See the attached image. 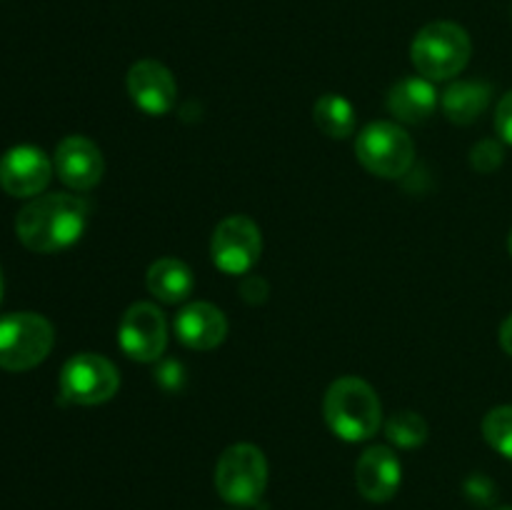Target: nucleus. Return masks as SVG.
I'll return each instance as SVG.
<instances>
[{
    "instance_id": "bb28decb",
    "label": "nucleus",
    "mask_w": 512,
    "mask_h": 510,
    "mask_svg": "<svg viewBox=\"0 0 512 510\" xmlns=\"http://www.w3.org/2000/svg\"><path fill=\"white\" fill-rule=\"evenodd\" d=\"M508 250H510V255H512V230H510V238H508Z\"/></svg>"
},
{
    "instance_id": "9b49d317",
    "label": "nucleus",
    "mask_w": 512,
    "mask_h": 510,
    "mask_svg": "<svg viewBox=\"0 0 512 510\" xmlns=\"http://www.w3.org/2000/svg\"><path fill=\"white\" fill-rule=\"evenodd\" d=\"M53 168L68 188L85 193L103 180L105 160L93 140L85 135H68L55 148Z\"/></svg>"
},
{
    "instance_id": "4be33fe9",
    "label": "nucleus",
    "mask_w": 512,
    "mask_h": 510,
    "mask_svg": "<svg viewBox=\"0 0 512 510\" xmlns=\"http://www.w3.org/2000/svg\"><path fill=\"white\" fill-rule=\"evenodd\" d=\"M495 130L503 143L512 145V90L500 98L498 110H495Z\"/></svg>"
},
{
    "instance_id": "b1692460",
    "label": "nucleus",
    "mask_w": 512,
    "mask_h": 510,
    "mask_svg": "<svg viewBox=\"0 0 512 510\" xmlns=\"http://www.w3.org/2000/svg\"><path fill=\"white\" fill-rule=\"evenodd\" d=\"M240 293H243L245 303L258 305V303H265L270 288H268V283H265L263 278H258V275H248V278L240 283Z\"/></svg>"
},
{
    "instance_id": "1a4fd4ad",
    "label": "nucleus",
    "mask_w": 512,
    "mask_h": 510,
    "mask_svg": "<svg viewBox=\"0 0 512 510\" xmlns=\"http://www.w3.org/2000/svg\"><path fill=\"white\" fill-rule=\"evenodd\" d=\"M118 345L130 360L155 363L168 348V323L158 305L133 303L118 325Z\"/></svg>"
},
{
    "instance_id": "f3484780",
    "label": "nucleus",
    "mask_w": 512,
    "mask_h": 510,
    "mask_svg": "<svg viewBox=\"0 0 512 510\" xmlns=\"http://www.w3.org/2000/svg\"><path fill=\"white\" fill-rule=\"evenodd\" d=\"M493 98V88L480 80H458L440 95L443 115L455 125H470L485 113Z\"/></svg>"
},
{
    "instance_id": "f03ea898",
    "label": "nucleus",
    "mask_w": 512,
    "mask_h": 510,
    "mask_svg": "<svg viewBox=\"0 0 512 510\" xmlns=\"http://www.w3.org/2000/svg\"><path fill=\"white\" fill-rule=\"evenodd\" d=\"M328 428L345 443H363L378 433L383 423V405L373 385L363 378L345 375L330 383L323 400Z\"/></svg>"
},
{
    "instance_id": "ddd939ff",
    "label": "nucleus",
    "mask_w": 512,
    "mask_h": 510,
    "mask_svg": "<svg viewBox=\"0 0 512 510\" xmlns=\"http://www.w3.org/2000/svg\"><path fill=\"white\" fill-rule=\"evenodd\" d=\"M403 465L388 445H373L365 450L355 465V485L370 503H388L400 488Z\"/></svg>"
},
{
    "instance_id": "393cba45",
    "label": "nucleus",
    "mask_w": 512,
    "mask_h": 510,
    "mask_svg": "<svg viewBox=\"0 0 512 510\" xmlns=\"http://www.w3.org/2000/svg\"><path fill=\"white\" fill-rule=\"evenodd\" d=\"M500 345H503L505 353L512 358V313L503 320V325H500Z\"/></svg>"
},
{
    "instance_id": "423d86ee",
    "label": "nucleus",
    "mask_w": 512,
    "mask_h": 510,
    "mask_svg": "<svg viewBox=\"0 0 512 510\" xmlns=\"http://www.w3.org/2000/svg\"><path fill=\"white\" fill-rule=\"evenodd\" d=\"M55 330L40 313H8L0 318V368L23 373L50 355Z\"/></svg>"
},
{
    "instance_id": "5701e85b",
    "label": "nucleus",
    "mask_w": 512,
    "mask_h": 510,
    "mask_svg": "<svg viewBox=\"0 0 512 510\" xmlns=\"http://www.w3.org/2000/svg\"><path fill=\"white\" fill-rule=\"evenodd\" d=\"M465 493H468L470 498H473L478 505L493 503V498H495L493 483H490V480L485 478V475H480V473L473 475V478L465 483Z\"/></svg>"
},
{
    "instance_id": "9d476101",
    "label": "nucleus",
    "mask_w": 512,
    "mask_h": 510,
    "mask_svg": "<svg viewBox=\"0 0 512 510\" xmlns=\"http://www.w3.org/2000/svg\"><path fill=\"white\" fill-rule=\"evenodd\" d=\"M53 178V160L35 145H15L0 158V188L13 198H38Z\"/></svg>"
},
{
    "instance_id": "dca6fc26",
    "label": "nucleus",
    "mask_w": 512,
    "mask_h": 510,
    "mask_svg": "<svg viewBox=\"0 0 512 510\" xmlns=\"http://www.w3.org/2000/svg\"><path fill=\"white\" fill-rule=\"evenodd\" d=\"M145 285H148L150 295L158 298L160 303L178 305L190 298L195 288L193 270L178 258H160L155 260L145 275Z\"/></svg>"
},
{
    "instance_id": "412c9836",
    "label": "nucleus",
    "mask_w": 512,
    "mask_h": 510,
    "mask_svg": "<svg viewBox=\"0 0 512 510\" xmlns=\"http://www.w3.org/2000/svg\"><path fill=\"white\" fill-rule=\"evenodd\" d=\"M503 160H505L503 143L495 138L480 140V143H475L473 150H470V165H473V170H478V173L483 175L495 173V170L503 165Z\"/></svg>"
},
{
    "instance_id": "a878e982",
    "label": "nucleus",
    "mask_w": 512,
    "mask_h": 510,
    "mask_svg": "<svg viewBox=\"0 0 512 510\" xmlns=\"http://www.w3.org/2000/svg\"><path fill=\"white\" fill-rule=\"evenodd\" d=\"M3 288H5V283H3V270H0V300H3Z\"/></svg>"
},
{
    "instance_id": "f8f14e48",
    "label": "nucleus",
    "mask_w": 512,
    "mask_h": 510,
    "mask_svg": "<svg viewBox=\"0 0 512 510\" xmlns=\"http://www.w3.org/2000/svg\"><path fill=\"white\" fill-rule=\"evenodd\" d=\"M128 95L145 115H165L175 108L178 100V85H175L173 73L158 60H138L130 65Z\"/></svg>"
},
{
    "instance_id": "4468645a",
    "label": "nucleus",
    "mask_w": 512,
    "mask_h": 510,
    "mask_svg": "<svg viewBox=\"0 0 512 510\" xmlns=\"http://www.w3.org/2000/svg\"><path fill=\"white\" fill-rule=\"evenodd\" d=\"M175 335L190 350H213L228 338V318L213 303H188L175 315Z\"/></svg>"
},
{
    "instance_id": "cd10ccee",
    "label": "nucleus",
    "mask_w": 512,
    "mask_h": 510,
    "mask_svg": "<svg viewBox=\"0 0 512 510\" xmlns=\"http://www.w3.org/2000/svg\"><path fill=\"white\" fill-rule=\"evenodd\" d=\"M500 510H512V508H500Z\"/></svg>"
},
{
    "instance_id": "7ed1b4c3",
    "label": "nucleus",
    "mask_w": 512,
    "mask_h": 510,
    "mask_svg": "<svg viewBox=\"0 0 512 510\" xmlns=\"http://www.w3.org/2000/svg\"><path fill=\"white\" fill-rule=\"evenodd\" d=\"M473 55V43L463 25L435 20L423 25L410 45L415 70L428 80H450L465 70Z\"/></svg>"
},
{
    "instance_id": "6ab92c4d",
    "label": "nucleus",
    "mask_w": 512,
    "mask_h": 510,
    "mask_svg": "<svg viewBox=\"0 0 512 510\" xmlns=\"http://www.w3.org/2000/svg\"><path fill=\"white\" fill-rule=\"evenodd\" d=\"M385 435L398 448L413 450L428 440V423L423 415L413 413V410H400L385 423Z\"/></svg>"
},
{
    "instance_id": "39448f33",
    "label": "nucleus",
    "mask_w": 512,
    "mask_h": 510,
    "mask_svg": "<svg viewBox=\"0 0 512 510\" xmlns=\"http://www.w3.org/2000/svg\"><path fill=\"white\" fill-rule=\"evenodd\" d=\"M355 155L368 173L385 180H398L408 175L415 163V143L408 130L398 123L375 120L365 125L355 138Z\"/></svg>"
},
{
    "instance_id": "f257e3e1",
    "label": "nucleus",
    "mask_w": 512,
    "mask_h": 510,
    "mask_svg": "<svg viewBox=\"0 0 512 510\" xmlns=\"http://www.w3.org/2000/svg\"><path fill=\"white\" fill-rule=\"evenodd\" d=\"M88 215V203L78 195H38L20 208L15 235L33 253H58L78 243L88 225Z\"/></svg>"
},
{
    "instance_id": "aec40b11",
    "label": "nucleus",
    "mask_w": 512,
    "mask_h": 510,
    "mask_svg": "<svg viewBox=\"0 0 512 510\" xmlns=\"http://www.w3.org/2000/svg\"><path fill=\"white\" fill-rule=\"evenodd\" d=\"M483 438L503 458L512 460V405H498L483 418Z\"/></svg>"
},
{
    "instance_id": "20e7f679",
    "label": "nucleus",
    "mask_w": 512,
    "mask_h": 510,
    "mask_svg": "<svg viewBox=\"0 0 512 510\" xmlns=\"http://www.w3.org/2000/svg\"><path fill=\"white\" fill-rule=\"evenodd\" d=\"M268 488V460L253 443H235L215 465V490L230 505H258Z\"/></svg>"
},
{
    "instance_id": "0eeeda50",
    "label": "nucleus",
    "mask_w": 512,
    "mask_h": 510,
    "mask_svg": "<svg viewBox=\"0 0 512 510\" xmlns=\"http://www.w3.org/2000/svg\"><path fill=\"white\" fill-rule=\"evenodd\" d=\"M118 388L120 373L105 355L78 353L60 370V395L73 405H103Z\"/></svg>"
},
{
    "instance_id": "a211bd4d",
    "label": "nucleus",
    "mask_w": 512,
    "mask_h": 510,
    "mask_svg": "<svg viewBox=\"0 0 512 510\" xmlns=\"http://www.w3.org/2000/svg\"><path fill=\"white\" fill-rule=\"evenodd\" d=\"M315 125L323 130L328 138L343 140L353 135L355 130V108L345 95L325 93L313 105Z\"/></svg>"
},
{
    "instance_id": "2eb2a0df",
    "label": "nucleus",
    "mask_w": 512,
    "mask_h": 510,
    "mask_svg": "<svg viewBox=\"0 0 512 510\" xmlns=\"http://www.w3.org/2000/svg\"><path fill=\"white\" fill-rule=\"evenodd\" d=\"M385 105L398 123L418 125L425 123L438 108V90H435L433 80L423 78V75H410V78L398 80L388 90Z\"/></svg>"
},
{
    "instance_id": "6e6552de",
    "label": "nucleus",
    "mask_w": 512,
    "mask_h": 510,
    "mask_svg": "<svg viewBox=\"0 0 512 510\" xmlns=\"http://www.w3.org/2000/svg\"><path fill=\"white\" fill-rule=\"evenodd\" d=\"M263 253V235L248 215H228L215 228L210 240V258L225 275H245Z\"/></svg>"
}]
</instances>
